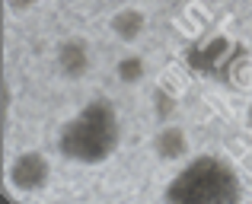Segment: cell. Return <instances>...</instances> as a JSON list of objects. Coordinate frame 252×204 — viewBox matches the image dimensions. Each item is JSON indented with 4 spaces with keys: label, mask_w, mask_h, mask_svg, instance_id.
I'll return each instance as SVG.
<instances>
[{
    "label": "cell",
    "mask_w": 252,
    "mask_h": 204,
    "mask_svg": "<svg viewBox=\"0 0 252 204\" xmlns=\"http://www.w3.org/2000/svg\"><path fill=\"white\" fill-rule=\"evenodd\" d=\"M122 144V118L109 99L96 96L58 131V153L77 166H102Z\"/></svg>",
    "instance_id": "1"
},
{
    "label": "cell",
    "mask_w": 252,
    "mask_h": 204,
    "mask_svg": "<svg viewBox=\"0 0 252 204\" xmlns=\"http://www.w3.org/2000/svg\"><path fill=\"white\" fill-rule=\"evenodd\" d=\"M144 26H147V16H144L141 10H134V6L115 13V19H112V32H115L122 42H134V38L144 32Z\"/></svg>",
    "instance_id": "6"
},
{
    "label": "cell",
    "mask_w": 252,
    "mask_h": 204,
    "mask_svg": "<svg viewBox=\"0 0 252 204\" xmlns=\"http://www.w3.org/2000/svg\"><path fill=\"white\" fill-rule=\"evenodd\" d=\"M154 150H157V156H160V160H185V153H189V137H185L182 128L166 124V128L157 131Z\"/></svg>",
    "instance_id": "5"
},
{
    "label": "cell",
    "mask_w": 252,
    "mask_h": 204,
    "mask_svg": "<svg viewBox=\"0 0 252 204\" xmlns=\"http://www.w3.org/2000/svg\"><path fill=\"white\" fill-rule=\"evenodd\" d=\"M38 0H6V6H10L13 13H26V10H32Z\"/></svg>",
    "instance_id": "7"
},
{
    "label": "cell",
    "mask_w": 252,
    "mask_h": 204,
    "mask_svg": "<svg viewBox=\"0 0 252 204\" xmlns=\"http://www.w3.org/2000/svg\"><path fill=\"white\" fill-rule=\"evenodd\" d=\"M55 64H58V70H61V77H67V80L86 77V70H90V48H86V42L83 38H67V42H61L58 51H55Z\"/></svg>",
    "instance_id": "4"
},
{
    "label": "cell",
    "mask_w": 252,
    "mask_h": 204,
    "mask_svg": "<svg viewBox=\"0 0 252 204\" xmlns=\"http://www.w3.org/2000/svg\"><path fill=\"white\" fill-rule=\"evenodd\" d=\"M51 182V163L42 150H23L6 166V185L16 195H38Z\"/></svg>",
    "instance_id": "3"
},
{
    "label": "cell",
    "mask_w": 252,
    "mask_h": 204,
    "mask_svg": "<svg viewBox=\"0 0 252 204\" xmlns=\"http://www.w3.org/2000/svg\"><path fill=\"white\" fill-rule=\"evenodd\" d=\"M169 204H236L243 201V179L233 163L214 153L185 160L163 188Z\"/></svg>",
    "instance_id": "2"
}]
</instances>
